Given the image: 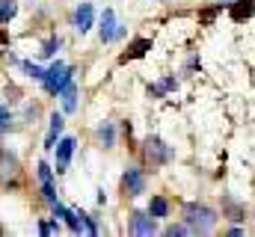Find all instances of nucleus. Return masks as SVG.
<instances>
[{"label":"nucleus","mask_w":255,"mask_h":237,"mask_svg":"<svg viewBox=\"0 0 255 237\" xmlns=\"http://www.w3.org/2000/svg\"><path fill=\"white\" fill-rule=\"evenodd\" d=\"M57 48H60V39H51V42L45 45V51H42V54H45V57H51V54H54Z\"/></svg>","instance_id":"nucleus-20"},{"label":"nucleus","mask_w":255,"mask_h":237,"mask_svg":"<svg viewBox=\"0 0 255 237\" xmlns=\"http://www.w3.org/2000/svg\"><path fill=\"white\" fill-rule=\"evenodd\" d=\"M130 232H133V235H154V217L133 214V217H130Z\"/></svg>","instance_id":"nucleus-6"},{"label":"nucleus","mask_w":255,"mask_h":237,"mask_svg":"<svg viewBox=\"0 0 255 237\" xmlns=\"http://www.w3.org/2000/svg\"><path fill=\"white\" fill-rule=\"evenodd\" d=\"M223 3H232V0H223Z\"/></svg>","instance_id":"nucleus-22"},{"label":"nucleus","mask_w":255,"mask_h":237,"mask_svg":"<svg viewBox=\"0 0 255 237\" xmlns=\"http://www.w3.org/2000/svg\"><path fill=\"white\" fill-rule=\"evenodd\" d=\"M57 172H63L65 166H68V160H71V154H74V139L71 136H65V139H60L57 145Z\"/></svg>","instance_id":"nucleus-5"},{"label":"nucleus","mask_w":255,"mask_h":237,"mask_svg":"<svg viewBox=\"0 0 255 237\" xmlns=\"http://www.w3.org/2000/svg\"><path fill=\"white\" fill-rule=\"evenodd\" d=\"M60 98H63L65 113H74V110H77V86H74V83H65L63 89H60Z\"/></svg>","instance_id":"nucleus-10"},{"label":"nucleus","mask_w":255,"mask_h":237,"mask_svg":"<svg viewBox=\"0 0 255 237\" xmlns=\"http://www.w3.org/2000/svg\"><path fill=\"white\" fill-rule=\"evenodd\" d=\"M3 42H6V33H0V45H3Z\"/></svg>","instance_id":"nucleus-21"},{"label":"nucleus","mask_w":255,"mask_h":237,"mask_svg":"<svg viewBox=\"0 0 255 237\" xmlns=\"http://www.w3.org/2000/svg\"><path fill=\"white\" fill-rule=\"evenodd\" d=\"M65 83H71V68L63 65V62H54V65L45 71V86H48V92L60 95V89H63Z\"/></svg>","instance_id":"nucleus-2"},{"label":"nucleus","mask_w":255,"mask_h":237,"mask_svg":"<svg viewBox=\"0 0 255 237\" xmlns=\"http://www.w3.org/2000/svg\"><path fill=\"white\" fill-rule=\"evenodd\" d=\"M166 211H169V205H166V199H151V208H148V214L151 217H166Z\"/></svg>","instance_id":"nucleus-13"},{"label":"nucleus","mask_w":255,"mask_h":237,"mask_svg":"<svg viewBox=\"0 0 255 237\" xmlns=\"http://www.w3.org/2000/svg\"><path fill=\"white\" fill-rule=\"evenodd\" d=\"M119 36H122V27L116 24L113 9H104V15H101V42H113Z\"/></svg>","instance_id":"nucleus-3"},{"label":"nucleus","mask_w":255,"mask_h":237,"mask_svg":"<svg viewBox=\"0 0 255 237\" xmlns=\"http://www.w3.org/2000/svg\"><path fill=\"white\" fill-rule=\"evenodd\" d=\"M15 0H0V24L3 21H9V18H15Z\"/></svg>","instance_id":"nucleus-14"},{"label":"nucleus","mask_w":255,"mask_h":237,"mask_svg":"<svg viewBox=\"0 0 255 237\" xmlns=\"http://www.w3.org/2000/svg\"><path fill=\"white\" fill-rule=\"evenodd\" d=\"M145 157H148L151 163H163V160L169 157V151L163 148L160 139H148V142H145Z\"/></svg>","instance_id":"nucleus-8"},{"label":"nucleus","mask_w":255,"mask_h":237,"mask_svg":"<svg viewBox=\"0 0 255 237\" xmlns=\"http://www.w3.org/2000/svg\"><path fill=\"white\" fill-rule=\"evenodd\" d=\"M39 178H42V184L51 181V166H48V163H39Z\"/></svg>","instance_id":"nucleus-19"},{"label":"nucleus","mask_w":255,"mask_h":237,"mask_svg":"<svg viewBox=\"0 0 255 237\" xmlns=\"http://www.w3.org/2000/svg\"><path fill=\"white\" fill-rule=\"evenodd\" d=\"M98 136H101L104 145H113V127H110V124H104V127L98 130Z\"/></svg>","instance_id":"nucleus-16"},{"label":"nucleus","mask_w":255,"mask_h":237,"mask_svg":"<svg viewBox=\"0 0 255 237\" xmlns=\"http://www.w3.org/2000/svg\"><path fill=\"white\" fill-rule=\"evenodd\" d=\"M187 232H190V226H169V229H166V235H169V237H175V235H187Z\"/></svg>","instance_id":"nucleus-18"},{"label":"nucleus","mask_w":255,"mask_h":237,"mask_svg":"<svg viewBox=\"0 0 255 237\" xmlns=\"http://www.w3.org/2000/svg\"><path fill=\"white\" fill-rule=\"evenodd\" d=\"M12 127V118L6 113V107H0V130H9Z\"/></svg>","instance_id":"nucleus-17"},{"label":"nucleus","mask_w":255,"mask_h":237,"mask_svg":"<svg viewBox=\"0 0 255 237\" xmlns=\"http://www.w3.org/2000/svg\"><path fill=\"white\" fill-rule=\"evenodd\" d=\"M184 214H187L184 220H187L190 232H202V235H208V232L217 226V214H214L211 208H205V205H190Z\"/></svg>","instance_id":"nucleus-1"},{"label":"nucleus","mask_w":255,"mask_h":237,"mask_svg":"<svg viewBox=\"0 0 255 237\" xmlns=\"http://www.w3.org/2000/svg\"><path fill=\"white\" fill-rule=\"evenodd\" d=\"M74 27H77L80 33H86V30L92 27V3H80V9H77V15H74Z\"/></svg>","instance_id":"nucleus-9"},{"label":"nucleus","mask_w":255,"mask_h":237,"mask_svg":"<svg viewBox=\"0 0 255 237\" xmlns=\"http://www.w3.org/2000/svg\"><path fill=\"white\" fill-rule=\"evenodd\" d=\"M122 187H125L128 196H139V193L145 190V178H142L139 169H128L125 178H122Z\"/></svg>","instance_id":"nucleus-4"},{"label":"nucleus","mask_w":255,"mask_h":237,"mask_svg":"<svg viewBox=\"0 0 255 237\" xmlns=\"http://www.w3.org/2000/svg\"><path fill=\"white\" fill-rule=\"evenodd\" d=\"M21 68H24L30 77H36V80H45V71H42L39 65H33V62H21Z\"/></svg>","instance_id":"nucleus-15"},{"label":"nucleus","mask_w":255,"mask_h":237,"mask_svg":"<svg viewBox=\"0 0 255 237\" xmlns=\"http://www.w3.org/2000/svg\"><path fill=\"white\" fill-rule=\"evenodd\" d=\"M63 124H65L63 116H57V113L51 116V133H48V142H45L48 148H54V145H57V136L63 133Z\"/></svg>","instance_id":"nucleus-12"},{"label":"nucleus","mask_w":255,"mask_h":237,"mask_svg":"<svg viewBox=\"0 0 255 237\" xmlns=\"http://www.w3.org/2000/svg\"><path fill=\"white\" fill-rule=\"evenodd\" d=\"M253 12H255V0H238V3H232V12H229V15H232V21L241 24V21H247Z\"/></svg>","instance_id":"nucleus-7"},{"label":"nucleus","mask_w":255,"mask_h":237,"mask_svg":"<svg viewBox=\"0 0 255 237\" xmlns=\"http://www.w3.org/2000/svg\"><path fill=\"white\" fill-rule=\"evenodd\" d=\"M148 48H151V42H148V39H136V42H133V45H130V48L125 51V54H122V62H128V59H136V57H142V54H145Z\"/></svg>","instance_id":"nucleus-11"}]
</instances>
